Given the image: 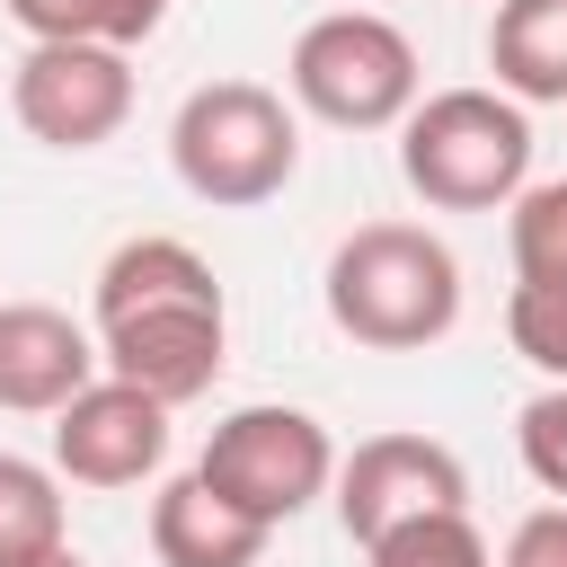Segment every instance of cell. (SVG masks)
<instances>
[{
  "label": "cell",
  "mask_w": 567,
  "mask_h": 567,
  "mask_svg": "<svg viewBox=\"0 0 567 567\" xmlns=\"http://www.w3.org/2000/svg\"><path fill=\"white\" fill-rule=\"evenodd\" d=\"M168 168H177V186L195 204L248 213V204H275L292 186L301 124L266 80H204L168 115Z\"/></svg>",
  "instance_id": "3"
},
{
  "label": "cell",
  "mask_w": 567,
  "mask_h": 567,
  "mask_svg": "<svg viewBox=\"0 0 567 567\" xmlns=\"http://www.w3.org/2000/svg\"><path fill=\"white\" fill-rule=\"evenodd\" d=\"M328 487H337V523L354 549H372L381 532L425 523V514H470V470L434 434H372L337 461Z\"/></svg>",
  "instance_id": "7"
},
{
  "label": "cell",
  "mask_w": 567,
  "mask_h": 567,
  "mask_svg": "<svg viewBox=\"0 0 567 567\" xmlns=\"http://www.w3.org/2000/svg\"><path fill=\"white\" fill-rule=\"evenodd\" d=\"M284 89L301 115H319L337 133H390L425 97V71H416V44L381 9H328L292 35Z\"/></svg>",
  "instance_id": "5"
},
{
  "label": "cell",
  "mask_w": 567,
  "mask_h": 567,
  "mask_svg": "<svg viewBox=\"0 0 567 567\" xmlns=\"http://www.w3.org/2000/svg\"><path fill=\"white\" fill-rule=\"evenodd\" d=\"M266 540H275V532H266L257 514H239L230 496H213L195 470L151 496V558H159V567H257Z\"/></svg>",
  "instance_id": "11"
},
{
  "label": "cell",
  "mask_w": 567,
  "mask_h": 567,
  "mask_svg": "<svg viewBox=\"0 0 567 567\" xmlns=\"http://www.w3.org/2000/svg\"><path fill=\"white\" fill-rule=\"evenodd\" d=\"M514 452H523V470L567 505V381H549V390L523 399V416H514Z\"/></svg>",
  "instance_id": "17"
},
{
  "label": "cell",
  "mask_w": 567,
  "mask_h": 567,
  "mask_svg": "<svg viewBox=\"0 0 567 567\" xmlns=\"http://www.w3.org/2000/svg\"><path fill=\"white\" fill-rule=\"evenodd\" d=\"M363 558H372V567H496L470 514H425V523H399V532H381Z\"/></svg>",
  "instance_id": "16"
},
{
  "label": "cell",
  "mask_w": 567,
  "mask_h": 567,
  "mask_svg": "<svg viewBox=\"0 0 567 567\" xmlns=\"http://www.w3.org/2000/svg\"><path fill=\"white\" fill-rule=\"evenodd\" d=\"M346 9H372V0H346Z\"/></svg>",
  "instance_id": "21"
},
{
  "label": "cell",
  "mask_w": 567,
  "mask_h": 567,
  "mask_svg": "<svg viewBox=\"0 0 567 567\" xmlns=\"http://www.w3.org/2000/svg\"><path fill=\"white\" fill-rule=\"evenodd\" d=\"M44 567H80V558H71V549H62V558H44Z\"/></svg>",
  "instance_id": "20"
},
{
  "label": "cell",
  "mask_w": 567,
  "mask_h": 567,
  "mask_svg": "<svg viewBox=\"0 0 567 567\" xmlns=\"http://www.w3.org/2000/svg\"><path fill=\"white\" fill-rule=\"evenodd\" d=\"M328 319L372 354H425L461 328V257L425 221H363L328 257Z\"/></svg>",
  "instance_id": "2"
},
{
  "label": "cell",
  "mask_w": 567,
  "mask_h": 567,
  "mask_svg": "<svg viewBox=\"0 0 567 567\" xmlns=\"http://www.w3.org/2000/svg\"><path fill=\"white\" fill-rule=\"evenodd\" d=\"M505 337L532 372L567 381V292H505Z\"/></svg>",
  "instance_id": "18"
},
{
  "label": "cell",
  "mask_w": 567,
  "mask_h": 567,
  "mask_svg": "<svg viewBox=\"0 0 567 567\" xmlns=\"http://www.w3.org/2000/svg\"><path fill=\"white\" fill-rule=\"evenodd\" d=\"M514 292H567V177L514 195Z\"/></svg>",
  "instance_id": "15"
},
{
  "label": "cell",
  "mask_w": 567,
  "mask_h": 567,
  "mask_svg": "<svg viewBox=\"0 0 567 567\" xmlns=\"http://www.w3.org/2000/svg\"><path fill=\"white\" fill-rule=\"evenodd\" d=\"M168 461V408L133 381H89L71 408H53V478L80 487H142Z\"/></svg>",
  "instance_id": "9"
},
{
  "label": "cell",
  "mask_w": 567,
  "mask_h": 567,
  "mask_svg": "<svg viewBox=\"0 0 567 567\" xmlns=\"http://www.w3.org/2000/svg\"><path fill=\"white\" fill-rule=\"evenodd\" d=\"M496 567H567V505H540V514H523Z\"/></svg>",
  "instance_id": "19"
},
{
  "label": "cell",
  "mask_w": 567,
  "mask_h": 567,
  "mask_svg": "<svg viewBox=\"0 0 567 567\" xmlns=\"http://www.w3.org/2000/svg\"><path fill=\"white\" fill-rule=\"evenodd\" d=\"M9 106L44 151H97L133 115V62L115 44H27Z\"/></svg>",
  "instance_id": "8"
},
{
  "label": "cell",
  "mask_w": 567,
  "mask_h": 567,
  "mask_svg": "<svg viewBox=\"0 0 567 567\" xmlns=\"http://www.w3.org/2000/svg\"><path fill=\"white\" fill-rule=\"evenodd\" d=\"M399 177L434 213H496L532 186V115L505 89H434L399 124Z\"/></svg>",
  "instance_id": "4"
},
{
  "label": "cell",
  "mask_w": 567,
  "mask_h": 567,
  "mask_svg": "<svg viewBox=\"0 0 567 567\" xmlns=\"http://www.w3.org/2000/svg\"><path fill=\"white\" fill-rule=\"evenodd\" d=\"M9 18L35 44H115V53H133V44L159 35L168 0H9Z\"/></svg>",
  "instance_id": "14"
},
{
  "label": "cell",
  "mask_w": 567,
  "mask_h": 567,
  "mask_svg": "<svg viewBox=\"0 0 567 567\" xmlns=\"http://www.w3.org/2000/svg\"><path fill=\"white\" fill-rule=\"evenodd\" d=\"M221 346H230L221 284L186 239L142 230L97 266V363H106V381H133L142 399L186 408L221 381Z\"/></svg>",
  "instance_id": "1"
},
{
  "label": "cell",
  "mask_w": 567,
  "mask_h": 567,
  "mask_svg": "<svg viewBox=\"0 0 567 567\" xmlns=\"http://www.w3.org/2000/svg\"><path fill=\"white\" fill-rule=\"evenodd\" d=\"M71 532H62V478L27 452H0V567H44L62 558Z\"/></svg>",
  "instance_id": "13"
},
{
  "label": "cell",
  "mask_w": 567,
  "mask_h": 567,
  "mask_svg": "<svg viewBox=\"0 0 567 567\" xmlns=\"http://www.w3.org/2000/svg\"><path fill=\"white\" fill-rule=\"evenodd\" d=\"M97 337L53 310V301H0V408L9 416H53L97 381Z\"/></svg>",
  "instance_id": "10"
},
{
  "label": "cell",
  "mask_w": 567,
  "mask_h": 567,
  "mask_svg": "<svg viewBox=\"0 0 567 567\" xmlns=\"http://www.w3.org/2000/svg\"><path fill=\"white\" fill-rule=\"evenodd\" d=\"M487 71L514 106H567V0H496Z\"/></svg>",
  "instance_id": "12"
},
{
  "label": "cell",
  "mask_w": 567,
  "mask_h": 567,
  "mask_svg": "<svg viewBox=\"0 0 567 567\" xmlns=\"http://www.w3.org/2000/svg\"><path fill=\"white\" fill-rule=\"evenodd\" d=\"M195 478L275 532V523H292L301 505L328 496V478H337V443H328V425H319L310 408H275V399H257V408H230V416L213 425Z\"/></svg>",
  "instance_id": "6"
}]
</instances>
